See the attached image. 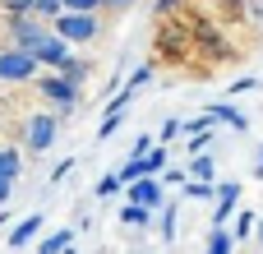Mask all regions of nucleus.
<instances>
[{
    "label": "nucleus",
    "instance_id": "nucleus-7",
    "mask_svg": "<svg viewBox=\"0 0 263 254\" xmlns=\"http://www.w3.org/2000/svg\"><path fill=\"white\" fill-rule=\"evenodd\" d=\"M125 190H129V204H143V208H153V213L166 204V185H162L157 176H139V180H129Z\"/></svg>",
    "mask_w": 263,
    "mask_h": 254
},
{
    "label": "nucleus",
    "instance_id": "nucleus-41",
    "mask_svg": "<svg viewBox=\"0 0 263 254\" xmlns=\"http://www.w3.org/2000/svg\"><path fill=\"white\" fill-rule=\"evenodd\" d=\"M65 254H74V245H69V250H65Z\"/></svg>",
    "mask_w": 263,
    "mask_h": 254
},
{
    "label": "nucleus",
    "instance_id": "nucleus-17",
    "mask_svg": "<svg viewBox=\"0 0 263 254\" xmlns=\"http://www.w3.org/2000/svg\"><path fill=\"white\" fill-rule=\"evenodd\" d=\"M153 217H157V213L143 208V204H125V208H120V222H125V227H153Z\"/></svg>",
    "mask_w": 263,
    "mask_h": 254
},
{
    "label": "nucleus",
    "instance_id": "nucleus-1",
    "mask_svg": "<svg viewBox=\"0 0 263 254\" xmlns=\"http://www.w3.org/2000/svg\"><path fill=\"white\" fill-rule=\"evenodd\" d=\"M32 83H37V97H46V102H51V111H55L60 120H69V116L79 111V102H83V88H79L74 79H65V74H55V69H46V74H37Z\"/></svg>",
    "mask_w": 263,
    "mask_h": 254
},
{
    "label": "nucleus",
    "instance_id": "nucleus-40",
    "mask_svg": "<svg viewBox=\"0 0 263 254\" xmlns=\"http://www.w3.org/2000/svg\"><path fill=\"white\" fill-rule=\"evenodd\" d=\"M259 245H263V222H259Z\"/></svg>",
    "mask_w": 263,
    "mask_h": 254
},
{
    "label": "nucleus",
    "instance_id": "nucleus-30",
    "mask_svg": "<svg viewBox=\"0 0 263 254\" xmlns=\"http://www.w3.org/2000/svg\"><path fill=\"white\" fill-rule=\"evenodd\" d=\"M65 9H74V14H97L102 9V0H60Z\"/></svg>",
    "mask_w": 263,
    "mask_h": 254
},
{
    "label": "nucleus",
    "instance_id": "nucleus-29",
    "mask_svg": "<svg viewBox=\"0 0 263 254\" xmlns=\"http://www.w3.org/2000/svg\"><path fill=\"white\" fill-rule=\"evenodd\" d=\"M180 134H185V125H180V120H166V125L157 130V143H171V139H180Z\"/></svg>",
    "mask_w": 263,
    "mask_h": 254
},
{
    "label": "nucleus",
    "instance_id": "nucleus-4",
    "mask_svg": "<svg viewBox=\"0 0 263 254\" xmlns=\"http://www.w3.org/2000/svg\"><path fill=\"white\" fill-rule=\"evenodd\" d=\"M42 69L23 46H0V83H32Z\"/></svg>",
    "mask_w": 263,
    "mask_h": 254
},
{
    "label": "nucleus",
    "instance_id": "nucleus-22",
    "mask_svg": "<svg viewBox=\"0 0 263 254\" xmlns=\"http://www.w3.org/2000/svg\"><path fill=\"white\" fill-rule=\"evenodd\" d=\"M208 143H213V130H199V134H185V157H199V153H208Z\"/></svg>",
    "mask_w": 263,
    "mask_h": 254
},
{
    "label": "nucleus",
    "instance_id": "nucleus-13",
    "mask_svg": "<svg viewBox=\"0 0 263 254\" xmlns=\"http://www.w3.org/2000/svg\"><path fill=\"white\" fill-rule=\"evenodd\" d=\"M55 74H65V79H74V83H79V88H83V79H88V74H92V65H88V60H83V56H74V51H69V56H65V65H60V69H55Z\"/></svg>",
    "mask_w": 263,
    "mask_h": 254
},
{
    "label": "nucleus",
    "instance_id": "nucleus-27",
    "mask_svg": "<svg viewBox=\"0 0 263 254\" xmlns=\"http://www.w3.org/2000/svg\"><path fill=\"white\" fill-rule=\"evenodd\" d=\"M180 125H185V134H199V130H213V116L199 111V116H190V120H180Z\"/></svg>",
    "mask_w": 263,
    "mask_h": 254
},
{
    "label": "nucleus",
    "instance_id": "nucleus-18",
    "mask_svg": "<svg viewBox=\"0 0 263 254\" xmlns=\"http://www.w3.org/2000/svg\"><path fill=\"white\" fill-rule=\"evenodd\" d=\"M194 37H199V46H203L208 56H217V51H227V46H222V32H217L213 23H199V28H194Z\"/></svg>",
    "mask_w": 263,
    "mask_h": 254
},
{
    "label": "nucleus",
    "instance_id": "nucleus-38",
    "mask_svg": "<svg viewBox=\"0 0 263 254\" xmlns=\"http://www.w3.org/2000/svg\"><path fill=\"white\" fill-rule=\"evenodd\" d=\"M254 23H263V0H259V5H254Z\"/></svg>",
    "mask_w": 263,
    "mask_h": 254
},
{
    "label": "nucleus",
    "instance_id": "nucleus-3",
    "mask_svg": "<svg viewBox=\"0 0 263 254\" xmlns=\"http://www.w3.org/2000/svg\"><path fill=\"white\" fill-rule=\"evenodd\" d=\"M60 134V116L55 111H32L23 116V153H46Z\"/></svg>",
    "mask_w": 263,
    "mask_h": 254
},
{
    "label": "nucleus",
    "instance_id": "nucleus-33",
    "mask_svg": "<svg viewBox=\"0 0 263 254\" xmlns=\"http://www.w3.org/2000/svg\"><path fill=\"white\" fill-rule=\"evenodd\" d=\"M9 194H14V180L0 176V208H9Z\"/></svg>",
    "mask_w": 263,
    "mask_h": 254
},
{
    "label": "nucleus",
    "instance_id": "nucleus-39",
    "mask_svg": "<svg viewBox=\"0 0 263 254\" xmlns=\"http://www.w3.org/2000/svg\"><path fill=\"white\" fill-rule=\"evenodd\" d=\"M0 227H9V208H0Z\"/></svg>",
    "mask_w": 263,
    "mask_h": 254
},
{
    "label": "nucleus",
    "instance_id": "nucleus-25",
    "mask_svg": "<svg viewBox=\"0 0 263 254\" xmlns=\"http://www.w3.org/2000/svg\"><path fill=\"white\" fill-rule=\"evenodd\" d=\"M116 176H120V180L129 185V180H139V176H148V167H143V157H129V162H125V167H120Z\"/></svg>",
    "mask_w": 263,
    "mask_h": 254
},
{
    "label": "nucleus",
    "instance_id": "nucleus-31",
    "mask_svg": "<svg viewBox=\"0 0 263 254\" xmlns=\"http://www.w3.org/2000/svg\"><path fill=\"white\" fill-rule=\"evenodd\" d=\"M185 176H190L185 167H166V171H162L157 180H162V185H185Z\"/></svg>",
    "mask_w": 263,
    "mask_h": 254
},
{
    "label": "nucleus",
    "instance_id": "nucleus-32",
    "mask_svg": "<svg viewBox=\"0 0 263 254\" xmlns=\"http://www.w3.org/2000/svg\"><path fill=\"white\" fill-rule=\"evenodd\" d=\"M153 143H157V139H153V134H139V139H134V153H129V157H143V153H148V148H153Z\"/></svg>",
    "mask_w": 263,
    "mask_h": 254
},
{
    "label": "nucleus",
    "instance_id": "nucleus-15",
    "mask_svg": "<svg viewBox=\"0 0 263 254\" xmlns=\"http://www.w3.org/2000/svg\"><path fill=\"white\" fill-rule=\"evenodd\" d=\"M236 250V236L227 231V227H213L208 231V245H203V254H231Z\"/></svg>",
    "mask_w": 263,
    "mask_h": 254
},
{
    "label": "nucleus",
    "instance_id": "nucleus-23",
    "mask_svg": "<svg viewBox=\"0 0 263 254\" xmlns=\"http://www.w3.org/2000/svg\"><path fill=\"white\" fill-rule=\"evenodd\" d=\"M120 190H125V180H120L116 171H106V176L97 180V190H92V194H97V199H111V194H120Z\"/></svg>",
    "mask_w": 263,
    "mask_h": 254
},
{
    "label": "nucleus",
    "instance_id": "nucleus-26",
    "mask_svg": "<svg viewBox=\"0 0 263 254\" xmlns=\"http://www.w3.org/2000/svg\"><path fill=\"white\" fill-rule=\"evenodd\" d=\"M14 14H32V0H0V19H14Z\"/></svg>",
    "mask_w": 263,
    "mask_h": 254
},
{
    "label": "nucleus",
    "instance_id": "nucleus-16",
    "mask_svg": "<svg viewBox=\"0 0 263 254\" xmlns=\"http://www.w3.org/2000/svg\"><path fill=\"white\" fill-rule=\"evenodd\" d=\"M166 162H171V148H166V143H153V148L143 153V167H148V176H162V171H166Z\"/></svg>",
    "mask_w": 263,
    "mask_h": 254
},
{
    "label": "nucleus",
    "instance_id": "nucleus-5",
    "mask_svg": "<svg viewBox=\"0 0 263 254\" xmlns=\"http://www.w3.org/2000/svg\"><path fill=\"white\" fill-rule=\"evenodd\" d=\"M5 23V37H9V46H32L37 37H46L51 32V23L46 19H37V14H14V19H0Z\"/></svg>",
    "mask_w": 263,
    "mask_h": 254
},
{
    "label": "nucleus",
    "instance_id": "nucleus-34",
    "mask_svg": "<svg viewBox=\"0 0 263 254\" xmlns=\"http://www.w3.org/2000/svg\"><path fill=\"white\" fill-rule=\"evenodd\" d=\"M69 171H74V157H65V162H60V167H55V171H51V180H65V176H69Z\"/></svg>",
    "mask_w": 263,
    "mask_h": 254
},
{
    "label": "nucleus",
    "instance_id": "nucleus-14",
    "mask_svg": "<svg viewBox=\"0 0 263 254\" xmlns=\"http://www.w3.org/2000/svg\"><path fill=\"white\" fill-rule=\"evenodd\" d=\"M185 199L213 204V199H217V180H194V176H185Z\"/></svg>",
    "mask_w": 263,
    "mask_h": 254
},
{
    "label": "nucleus",
    "instance_id": "nucleus-11",
    "mask_svg": "<svg viewBox=\"0 0 263 254\" xmlns=\"http://www.w3.org/2000/svg\"><path fill=\"white\" fill-rule=\"evenodd\" d=\"M0 176H9V180H18V176H23V148L0 143Z\"/></svg>",
    "mask_w": 263,
    "mask_h": 254
},
{
    "label": "nucleus",
    "instance_id": "nucleus-37",
    "mask_svg": "<svg viewBox=\"0 0 263 254\" xmlns=\"http://www.w3.org/2000/svg\"><path fill=\"white\" fill-rule=\"evenodd\" d=\"M254 176L263 180V148H259V157H254Z\"/></svg>",
    "mask_w": 263,
    "mask_h": 254
},
{
    "label": "nucleus",
    "instance_id": "nucleus-28",
    "mask_svg": "<svg viewBox=\"0 0 263 254\" xmlns=\"http://www.w3.org/2000/svg\"><path fill=\"white\" fill-rule=\"evenodd\" d=\"M148 79H153V65H139V69H134V74L125 79V88H134V93H139V88H143Z\"/></svg>",
    "mask_w": 263,
    "mask_h": 254
},
{
    "label": "nucleus",
    "instance_id": "nucleus-2",
    "mask_svg": "<svg viewBox=\"0 0 263 254\" xmlns=\"http://www.w3.org/2000/svg\"><path fill=\"white\" fill-rule=\"evenodd\" d=\"M51 32L65 37L69 46H83V42H97V37H102V19H97V14H74V9H65V14L51 23Z\"/></svg>",
    "mask_w": 263,
    "mask_h": 254
},
{
    "label": "nucleus",
    "instance_id": "nucleus-24",
    "mask_svg": "<svg viewBox=\"0 0 263 254\" xmlns=\"http://www.w3.org/2000/svg\"><path fill=\"white\" fill-rule=\"evenodd\" d=\"M32 14L46 19V23H55V19L65 14V5H60V0H32Z\"/></svg>",
    "mask_w": 263,
    "mask_h": 254
},
{
    "label": "nucleus",
    "instance_id": "nucleus-21",
    "mask_svg": "<svg viewBox=\"0 0 263 254\" xmlns=\"http://www.w3.org/2000/svg\"><path fill=\"white\" fill-rule=\"evenodd\" d=\"M250 231H254V213H250V208H236V217H231V236H236V241H250Z\"/></svg>",
    "mask_w": 263,
    "mask_h": 254
},
{
    "label": "nucleus",
    "instance_id": "nucleus-6",
    "mask_svg": "<svg viewBox=\"0 0 263 254\" xmlns=\"http://www.w3.org/2000/svg\"><path fill=\"white\" fill-rule=\"evenodd\" d=\"M69 51H74V46H69L65 37H55V32H46V37H37V42L28 46V56L37 60V69H60Z\"/></svg>",
    "mask_w": 263,
    "mask_h": 254
},
{
    "label": "nucleus",
    "instance_id": "nucleus-19",
    "mask_svg": "<svg viewBox=\"0 0 263 254\" xmlns=\"http://www.w3.org/2000/svg\"><path fill=\"white\" fill-rule=\"evenodd\" d=\"M157 222H162V227H157V236H162V241L171 245V241H176V204H171V199H166V204L157 208Z\"/></svg>",
    "mask_w": 263,
    "mask_h": 254
},
{
    "label": "nucleus",
    "instance_id": "nucleus-12",
    "mask_svg": "<svg viewBox=\"0 0 263 254\" xmlns=\"http://www.w3.org/2000/svg\"><path fill=\"white\" fill-rule=\"evenodd\" d=\"M74 245V227H60V231H51L42 245H37V254H65Z\"/></svg>",
    "mask_w": 263,
    "mask_h": 254
},
{
    "label": "nucleus",
    "instance_id": "nucleus-9",
    "mask_svg": "<svg viewBox=\"0 0 263 254\" xmlns=\"http://www.w3.org/2000/svg\"><path fill=\"white\" fill-rule=\"evenodd\" d=\"M203 111L213 116V125H231V130H240V134L250 130V116H245L240 106H231V102H208Z\"/></svg>",
    "mask_w": 263,
    "mask_h": 254
},
{
    "label": "nucleus",
    "instance_id": "nucleus-35",
    "mask_svg": "<svg viewBox=\"0 0 263 254\" xmlns=\"http://www.w3.org/2000/svg\"><path fill=\"white\" fill-rule=\"evenodd\" d=\"M180 5H185V0H157L153 9H157V14H171V9H180Z\"/></svg>",
    "mask_w": 263,
    "mask_h": 254
},
{
    "label": "nucleus",
    "instance_id": "nucleus-10",
    "mask_svg": "<svg viewBox=\"0 0 263 254\" xmlns=\"http://www.w3.org/2000/svg\"><path fill=\"white\" fill-rule=\"evenodd\" d=\"M42 227H46V217H42V213H28V217H18V222H14V231H9V250H23V245H28V241H32Z\"/></svg>",
    "mask_w": 263,
    "mask_h": 254
},
{
    "label": "nucleus",
    "instance_id": "nucleus-8",
    "mask_svg": "<svg viewBox=\"0 0 263 254\" xmlns=\"http://www.w3.org/2000/svg\"><path fill=\"white\" fill-rule=\"evenodd\" d=\"M240 180H227V185H217V199H213V227H227L231 217H236V208H240Z\"/></svg>",
    "mask_w": 263,
    "mask_h": 254
},
{
    "label": "nucleus",
    "instance_id": "nucleus-20",
    "mask_svg": "<svg viewBox=\"0 0 263 254\" xmlns=\"http://www.w3.org/2000/svg\"><path fill=\"white\" fill-rule=\"evenodd\" d=\"M190 176L194 180H217V162L208 153H199V157H190Z\"/></svg>",
    "mask_w": 263,
    "mask_h": 254
},
{
    "label": "nucleus",
    "instance_id": "nucleus-36",
    "mask_svg": "<svg viewBox=\"0 0 263 254\" xmlns=\"http://www.w3.org/2000/svg\"><path fill=\"white\" fill-rule=\"evenodd\" d=\"M129 5H134V0H102V9H116V14H120V9H129Z\"/></svg>",
    "mask_w": 263,
    "mask_h": 254
}]
</instances>
